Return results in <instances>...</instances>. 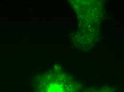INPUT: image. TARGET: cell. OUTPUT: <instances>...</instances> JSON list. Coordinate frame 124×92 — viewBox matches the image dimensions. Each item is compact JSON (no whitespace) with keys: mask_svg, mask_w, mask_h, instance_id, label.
<instances>
[{"mask_svg":"<svg viewBox=\"0 0 124 92\" xmlns=\"http://www.w3.org/2000/svg\"><path fill=\"white\" fill-rule=\"evenodd\" d=\"M33 92H84V88L80 83L56 65L36 77Z\"/></svg>","mask_w":124,"mask_h":92,"instance_id":"cell-2","label":"cell"},{"mask_svg":"<svg viewBox=\"0 0 124 92\" xmlns=\"http://www.w3.org/2000/svg\"><path fill=\"white\" fill-rule=\"evenodd\" d=\"M69 2L78 20V26L70 36L71 44L74 48L87 52L99 40L105 14V2L101 0Z\"/></svg>","mask_w":124,"mask_h":92,"instance_id":"cell-1","label":"cell"},{"mask_svg":"<svg viewBox=\"0 0 124 92\" xmlns=\"http://www.w3.org/2000/svg\"></svg>","mask_w":124,"mask_h":92,"instance_id":"cell-4","label":"cell"},{"mask_svg":"<svg viewBox=\"0 0 124 92\" xmlns=\"http://www.w3.org/2000/svg\"><path fill=\"white\" fill-rule=\"evenodd\" d=\"M89 92H115V89L112 86H104L101 87L93 89Z\"/></svg>","mask_w":124,"mask_h":92,"instance_id":"cell-3","label":"cell"}]
</instances>
